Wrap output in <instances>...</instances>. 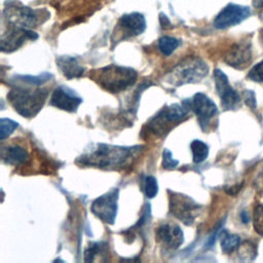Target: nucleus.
I'll return each instance as SVG.
<instances>
[{
    "instance_id": "f257e3e1",
    "label": "nucleus",
    "mask_w": 263,
    "mask_h": 263,
    "mask_svg": "<svg viewBox=\"0 0 263 263\" xmlns=\"http://www.w3.org/2000/svg\"><path fill=\"white\" fill-rule=\"evenodd\" d=\"M143 146H112L97 144L88 152L82 154L76 162L85 166H95L102 170L118 171L125 168L134 162L142 151Z\"/></svg>"
},
{
    "instance_id": "f03ea898",
    "label": "nucleus",
    "mask_w": 263,
    "mask_h": 263,
    "mask_svg": "<svg viewBox=\"0 0 263 263\" xmlns=\"http://www.w3.org/2000/svg\"><path fill=\"white\" fill-rule=\"evenodd\" d=\"M89 77L107 91L118 93L135 84L138 73L130 67L108 65L93 70Z\"/></svg>"
},
{
    "instance_id": "7ed1b4c3",
    "label": "nucleus",
    "mask_w": 263,
    "mask_h": 263,
    "mask_svg": "<svg viewBox=\"0 0 263 263\" xmlns=\"http://www.w3.org/2000/svg\"><path fill=\"white\" fill-rule=\"evenodd\" d=\"M208 72L209 66L202 59L187 57L164 74L163 81L172 86L196 83L202 80Z\"/></svg>"
},
{
    "instance_id": "20e7f679",
    "label": "nucleus",
    "mask_w": 263,
    "mask_h": 263,
    "mask_svg": "<svg viewBox=\"0 0 263 263\" xmlns=\"http://www.w3.org/2000/svg\"><path fill=\"white\" fill-rule=\"evenodd\" d=\"M47 97L48 90L46 88L32 89L24 86H14L7 93V99L13 109L27 118L38 114Z\"/></svg>"
},
{
    "instance_id": "39448f33",
    "label": "nucleus",
    "mask_w": 263,
    "mask_h": 263,
    "mask_svg": "<svg viewBox=\"0 0 263 263\" xmlns=\"http://www.w3.org/2000/svg\"><path fill=\"white\" fill-rule=\"evenodd\" d=\"M191 109V101H184L183 104H173L159 110L148 122L147 126L155 136L167 133L173 124H178L188 117Z\"/></svg>"
},
{
    "instance_id": "423d86ee",
    "label": "nucleus",
    "mask_w": 263,
    "mask_h": 263,
    "mask_svg": "<svg viewBox=\"0 0 263 263\" xmlns=\"http://www.w3.org/2000/svg\"><path fill=\"white\" fill-rule=\"evenodd\" d=\"M170 193V211L178 220L186 225L193 224L199 212V204H197L191 197L168 191Z\"/></svg>"
},
{
    "instance_id": "0eeeda50",
    "label": "nucleus",
    "mask_w": 263,
    "mask_h": 263,
    "mask_svg": "<svg viewBox=\"0 0 263 263\" xmlns=\"http://www.w3.org/2000/svg\"><path fill=\"white\" fill-rule=\"evenodd\" d=\"M118 193V189L115 188L97 197L91 203V213L104 223L114 224L117 214Z\"/></svg>"
},
{
    "instance_id": "6e6552de",
    "label": "nucleus",
    "mask_w": 263,
    "mask_h": 263,
    "mask_svg": "<svg viewBox=\"0 0 263 263\" xmlns=\"http://www.w3.org/2000/svg\"><path fill=\"white\" fill-rule=\"evenodd\" d=\"M37 38V33L30 29L10 25L7 31L1 35L0 48L3 52H11L20 48L26 40H35Z\"/></svg>"
},
{
    "instance_id": "1a4fd4ad",
    "label": "nucleus",
    "mask_w": 263,
    "mask_h": 263,
    "mask_svg": "<svg viewBox=\"0 0 263 263\" xmlns=\"http://www.w3.org/2000/svg\"><path fill=\"white\" fill-rule=\"evenodd\" d=\"M214 79L216 90L220 97L222 107L225 110L237 109L240 105V97L230 85L225 73L220 69H215Z\"/></svg>"
},
{
    "instance_id": "9d476101",
    "label": "nucleus",
    "mask_w": 263,
    "mask_h": 263,
    "mask_svg": "<svg viewBox=\"0 0 263 263\" xmlns=\"http://www.w3.org/2000/svg\"><path fill=\"white\" fill-rule=\"evenodd\" d=\"M250 14V7L229 3L216 15L214 20V26L217 29H226L240 24L242 21L248 18Z\"/></svg>"
},
{
    "instance_id": "9b49d317",
    "label": "nucleus",
    "mask_w": 263,
    "mask_h": 263,
    "mask_svg": "<svg viewBox=\"0 0 263 263\" xmlns=\"http://www.w3.org/2000/svg\"><path fill=\"white\" fill-rule=\"evenodd\" d=\"M191 109L197 116L198 123L202 130H206L211 120L218 113L216 104L204 93L197 92L191 100Z\"/></svg>"
},
{
    "instance_id": "f8f14e48",
    "label": "nucleus",
    "mask_w": 263,
    "mask_h": 263,
    "mask_svg": "<svg viewBox=\"0 0 263 263\" xmlns=\"http://www.w3.org/2000/svg\"><path fill=\"white\" fill-rule=\"evenodd\" d=\"M4 17L10 25L30 29L38 23V15L30 7L11 4L4 9Z\"/></svg>"
},
{
    "instance_id": "ddd939ff",
    "label": "nucleus",
    "mask_w": 263,
    "mask_h": 263,
    "mask_svg": "<svg viewBox=\"0 0 263 263\" xmlns=\"http://www.w3.org/2000/svg\"><path fill=\"white\" fill-rule=\"evenodd\" d=\"M81 103L82 99L73 89L64 85L54 88L49 102L51 106L67 112H76Z\"/></svg>"
},
{
    "instance_id": "4468645a",
    "label": "nucleus",
    "mask_w": 263,
    "mask_h": 263,
    "mask_svg": "<svg viewBox=\"0 0 263 263\" xmlns=\"http://www.w3.org/2000/svg\"><path fill=\"white\" fill-rule=\"evenodd\" d=\"M118 31L121 33L119 39L135 37L142 34L146 29V20L140 12L123 14L118 22Z\"/></svg>"
},
{
    "instance_id": "2eb2a0df",
    "label": "nucleus",
    "mask_w": 263,
    "mask_h": 263,
    "mask_svg": "<svg viewBox=\"0 0 263 263\" xmlns=\"http://www.w3.org/2000/svg\"><path fill=\"white\" fill-rule=\"evenodd\" d=\"M155 238L163 247L176 250L184 242V233L180 226L176 224L164 223L157 227Z\"/></svg>"
},
{
    "instance_id": "dca6fc26",
    "label": "nucleus",
    "mask_w": 263,
    "mask_h": 263,
    "mask_svg": "<svg viewBox=\"0 0 263 263\" xmlns=\"http://www.w3.org/2000/svg\"><path fill=\"white\" fill-rule=\"evenodd\" d=\"M225 63L234 68H245L252 61V46L249 42L235 43L226 53Z\"/></svg>"
},
{
    "instance_id": "f3484780",
    "label": "nucleus",
    "mask_w": 263,
    "mask_h": 263,
    "mask_svg": "<svg viewBox=\"0 0 263 263\" xmlns=\"http://www.w3.org/2000/svg\"><path fill=\"white\" fill-rule=\"evenodd\" d=\"M55 62L63 75L68 79L81 77L84 73V68L74 57L60 55L57 58Z\"/></svg>"
},
{
    "instance_id": "a211bd4d",
    "label": "nucleus",
    "mask_w": 263,
    "mask_h": 263,
    "mask_svg": "<svg viewBox=\"0 0 263 263\" xmlns=\"http://www.w3.org/2000/svg\"><path fill=\"white\" fill-rule=\"evenodd\" d=\"M1 155H2V160L5 163L12 164V165L23 163L28 158V152L23 147L17 145L4 147L2 149Z\"/></svg>"
},
{
    "instance_id": "6ab92c4d",
    "label": "nucleus",
    "mask_w": 263,
    "mask_h": 263,
    "mask_svg": "<svg viewBox=\"0 0 263 263\" xmlns=\"http://www.w3.org/2000/svg\"><path fill=\"white\" fill-rule=\"evenodd\" d=\"M51 78L52 75L50 73H42L39 75H14L12 77V81H17L20 83H24L25 85L39 86Z\"/></svg>"
},
{
    "instance_id": "aec40b11",
    "label": "nucleus",
    "mask_w": 263,
    "mask_h": 263,
    "mask_svg": "<svg viewBox=\"0 0 263 263\" xmlns=\"http://www.w3.org/2000/svg\"><path fill=\"white\" fill-rule=\"evenodd\" d=\"M190 149L194 163L202 162L209 155V146L200 140H193L190 144Z\"/></svg>"
},
{
    "instance_id": "412c9836",
    "label": "nucleus",
    "mask_w": 263,
    "mask_h": 263,
    "mask_svg": "<svg viewBox=\"0 0 263 263\" xmlns=\"http://www.w3.org/2000/svg\"><path fill=\"white\" fill-rule=\"evenodd\" d=\"M221 249L224 253H231L233 252L239 245L240 238L237 234H231L226 230H222L221 234Z\"/></svg>"
},
{
    "instance_id": "4be33fe9",
    "label": "nucleus",
    "mask_w": 263,
    "mask_h": 263,
    "mask_svg": "<svg viewBox=\"0 0 263 263\" xmlns=\"http://www.w3.org/2000/svg\"><path fill=\"white\" fill-rule=\"evenodd\" d=\"M180 44L181 41L179 39L171 36H162L158 39V48L166 57L171 55Z\"/></svg>"
},
{
    "instance_id": "5701e85b",
    "label": "nucleus",
    "mask_w": 263,
    "mask_h": 263,
    "mask_svg": "<svg viewBox=\"0 0 263 263\" xmlns=\"http://www.w3.org/2000/svg\"><path fill=\"white\" fill-rule=\"evenodd\" d=\"M107 243L105 242H90L84 252V261L91 262L95 260L96 256L105 253Z\"/></svg>"
},
{
    "instance_id": "b1692460",
    "label": "nucleus",
    "mask_w": 263,
    "mask_h": 263,
    "mask_svg": "<svg viewBox=\"0 0 263 263\" xmlns=\"http://www.w3.org/2000/svg\"><path fill=\"white\" fill-rule=\"evenodd\" d=\"M0 125H1L0 139L4 140L6 137H8L10 134L13 133V130L18 126V123L9 118H1Z\"/></svg>"
},
{
    "instance_id": "393cba45",
    "label": "nucleus",
    "mask_w": 263,
    "mask_h": 263,
    "mask_svg": "<svg viewBox=\"0 0 263 263\" xmlns=\"http://www.w3.org/2000/svg\"><path fill=\"white\" fill-rule=\"evenodd\" d=\"M144 190H145V194L148 198H153L157 194L158 184H157V180L153 176L146 177Z\"/></svg>"
},
{
    "instance_id": "a878e982",
    "label": "nucleus",
    "mask_w": 263,
    "mask_h": 263,
    "mask_svg": "<svg viewBox=\"0 0 263 263\" xmlns=\"http://www.w3.org/2000/svg\"><path fill=\"white\" fill-rule=\"evenodd\" d=\"M254 228L255 230L263 235V205L258 204L254 210Z\"/></svg>"
},
{
    "instance_id": "bb28decb",
    "label": "nucleus",
    "mask_w": 263,
    "mask_h": 263,
    "mask_svg": "<svg viewBox=\"0 0 263 263\" xmlns=\"http://www.w3.org/2000/svg\"><path fill=\"white\" fill-rule=\"evenodd\" d=\"M248 78L256 81V82H261L263 83V60L256 64L249 72L248 74Z\"/></svg>"
},
{
    "instance_id": "cd10ccee",
    "label": "nucleus",
    "mask_w": 263,
    "mask_h": 263,
    "mask_svg": "<svg viewBox=\"0 0 263 263\" xmlns=\"http://www.w3.org/2000/svg\"><path fill=\"white\" fill-rule=\"evenodd\" d=\"M178 164L179 161L173 157L172 152L168 149H164L162 152V167L165 170H172Z\"/></svg>"
},
{
    "instance_id": "c85d7f7f",
    "label": "nucleus",
    "mask_w": 263,
    "mask_h": 263,
    "mask_svg": "<svg viewBox=\"0 0 263 263\" xmlns=\"http://www.w3.org/2000/svg\"><path fill=\"white\" fill-rule=\"evenodd\" d=\"M240 256L243 258L247 256L248 260H253L256 257V248L250 242H249V246H245V245L241 246Z\"/></svg>"
},
{
    "instance_id": "c756f323",
    "label": "nucleus",
    "mask_w": 263,
    "mask_h": 263,
    "mask_svg": "<svg viewBox=\"0 0 263 263\" xmlns=\"http://www.w3.org/2000/svg\"><path fill=\"white\" fill-rule=\"evenodd\" d=\"M243 101L245 103L251 107V108H256V97H255V92L253 90H245L243 91Z\"/></svg>"
},
{
    "instance_id": "7c9ffc66",
    "label": "nucleus",
    "mask_w": 263,
    "mask_h": 263,
    "mask_svg": "<svg viewBox=\"0 0 263 263\" xmlns=\"http://www.w3.org/2000/svg\"><path fill=\"white\" fill-rule=\"evenodd\" d=\"M221 224H222V223H220V224L217 226V228L213 231L212 235L208 238V240H206V242H205V247H206V249H210V248H212V247L214 246V243H215V241H216V237H217V235H218V232H219V229H220Z\"/></svg>"
},
{
    "instance_id": "2f4dec72",
    "label": "nucleus",
    "mask_w": 263,
    "mask_h": 263,
    "mask_svg": "<svg viewBox=\"0 0 263 263\" xmlns=\"http://www.w3.org/2000/svg\"><path fill=\"white\" fill-rule=\"evenodd\" d=\"M159 22H160V25L163 29H167V28H171V21L167 18V16L164 14V13H160L159 14Z\"/></svg>"
},
{
    "instance_id": "473e14b6",
    "label": "nucleus",
    "mask_w": 263,
    "mask_h": 263,
    "mask_svg": "<svg viewBox=\"0 0 263 263\" xmlns=\"http://www.w3.org/2000/svg\"><path fill=\"white\" fill-rule=\"evenodd\" d=\"M253 6L256 8L263 7V0H253Z\"/></svg>"
},
{
    "instance_id": "72a5a7b5",
    "label": "nucleus",
    "mask_w": 263,
    "mask_h": 263,
    "mask_svg": "<svg viewBox=\"0 0 263 263\" xmlns=\"http://www.w3.org/2000/svg\"><path fill=\"white\" fill-rule=\"evenodd\" d=\"M240 218H241V221H242L243 223H248V222H249V217H248V214H247L246 212H242V213L240 214Z\"/></svg>"
}]
</instances>
